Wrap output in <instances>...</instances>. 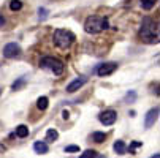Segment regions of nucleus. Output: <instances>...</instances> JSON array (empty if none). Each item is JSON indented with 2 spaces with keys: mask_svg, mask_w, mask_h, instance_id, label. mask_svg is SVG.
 <instances>
[{
  "mask_svg": "<svg viewBox=\"0 0 160 158\" xmlns=\"http://www.w3.org/2000/svg\"><path fill=\"white\" fill-rule=\"evenodd\" d=\"M140 36L144 43H157L158 41V24L154 22L151 17H144L143 24H141V30H140Z\"/></svg>",
  "mask_w": 160,
  "mask_h": 158,
  "instance_id": "nucleus-1",
  "label": "nucleus"
},
{
  "mask_svg": "<svg viewBox=\"0 0 160 158\" xmlns=\"http://www.w3.org/2000/svg\"><path fill=\"white\" fill-rule=\"evenodd\" d=\"M109 27V22L106 17L102 16H89L84 22V30L87 33H100Z\"/></svg>",
  "mask_w": 160,
  "mask_h": 158,
  "instance_id": "nucleus-2",
  "label": "nucleus"
},
{
  "mask_svg": "<svg viewBox=\"0 0 160 158\" xmlns=\"http://www.w3.org/2000/svg\"><path fill=\"white\" fill-rule=\"evenodd\" d=\"M73 41H75V35L70 30L57 29L54 32V44L60 49H68L73 44Z\"/></svg>",
  "mask_w": 160,
  "mask_h": 158,
  "instance_id": "nucleus-3",
  "label": "nucleus"
},
{
  "mask_svg": "<svg viewBox=\"0 0 160 158\" xmlns=\"http://www.w3.org/2000/svg\"><path fill=\"white\" fill-rule=\"evenodd\" d=\"M40 66H41V68H44V70L52 71L56 76H60L63 73V68H65L63 62L59 60V59H56V57H43L40 60Z\"/></svg>",
  "mask_w": 160,
  "mask_h": 158,
  "instance_id": "nucleus-4",
  "label": "nucleus"
},
{
  "mask_svg": "<svg viewBox=\"0 0 160 158\" xmlns=\"http://www.w3.org/2000/svg\"><path fill=\"white\" fill-rule=\"evenodd\" d=\"M118 119V112L112 111V109H108V111H103L102 114L98 116V120L103 123V125H112Z\"/></svg>",
  "mask_w": 160,
  "mask_h": 158,
  "instance_id": "nucleus-5",
  "label": "nucleus"
},
{
  "mask_svg": "<svg viewBox=\"0 0 160 158\" xmlns=\"http://www.w3.org/2000/svg\"><path fill=\"white\" fill-rule=\"evenodd\" d=\"M118 68V63L116 62H108V63H102L98 65L97 68V74L98 76H108V74H112Z\"/></svg>",
  "mask_w": 160,
  "mask_h": 158,
  "instance_id": "nucleus-6",
  "label": "nucleus"
},
{
  "mask_svg": "<svg viewBox=\"0 0 160 158\" xmlns=\"http://www.w3.org/2000/svg\"><path fill=\"white\" fill-rule=\"evenodd\" d=\"M3 55L7 59H14V57H19L21 55V46L16 43H8L7 46L3 48Z\"/></svg>",
  "mask_w": 160,
  "mask_h": 158,
  "instance_id": "nucleus-7",
  "label": "nucleus"
},
{
  "mask_svg": "<svg viewBox=\"0 0 160 158\" xmlns=\"http://www.w3.org/2000/svg\"><path fill=\"white\" fill-rule=\"evenodd\" d=\"M87 82V78H84V76H79V78H76L73 82H70L67 85V92H70V93H73V92H76V90H79L84 84Z\"/></svg>",
  "mask_w": 160,
  "mask_h": 158,
  "instance_id": "nucleus-8",
  "label": "nucleus"
},
{
  "mask_svg": "<svg viewBox=\"0 0 160 158\" xmlns=\"http://www.w3.org/2000/svg\"><path fill=\"white\" fill-rule=\"evenodd\" d=\"M157 116H158V108H154V109L148 111V114H146V117H144V127H146V128H151V127L155 123Z\"/></svg>",
  "mask_w": 160,
  "mask_h": 158,
  "instance_id": "nucleus-9",
  "label": "nucleus"
},
{
  "mask_svg": "<svg viewBox=\"0 0 160 158\" xmlns=\"http://www.w3.org/2000/svg\"><path fill=\"white\" fill-rule=\"evenodd\" d=\"M33 150L38 152V153H48L49 147H48V144L44 142V141H37V142L33 144Z\"/></svg>",
  "mask_w": 160,
  "mask_h": 158,
  "instance_id": "nucleus-10",
  "label": "nucleus"
},
{
  "mask_svg": "<svg viewBox=\"0 0 160 158\" xmlns=\"http://www.w3.org/2000/svg\"><path fill=\"white\" fill-rule=\"evenodd\" d=\"M48 104H49L48 97H40V98L37 100V108H38L40 111H46V109H48Z\"/></svg>",
  "mask_w": 160,
  "mask_h": 158,
  "instance_id": "nucleus-11",
  "label": "nucleus"
},
{
  "mask_svg": "<svg viewBox=\"0 0 160 158\" xmlns=\"http://www.w3.org/2000/svg\"><path fill=\"white\" fill-rule=\"evenodd\" d=\"M112 149H114V152L119 153V155H124V153H125V150H127V147H125L124 141H116V142H114V146H112Z\"/></svg>",
  "mask_w": 160,
  "mask_h": 158,
  "instance_id": "nucleus-12",
  "label": "nucleus"
},
{
  "mask_svg": "<svg viewBox=\"0 0 160 158\" xmlns=\"http://www.w3.org/2000/svg\"><path fill=\"white\" fill-rule=\"evenodd\" d=\"M57 138H59V133L56 131V130H48V133H46V139H44V141H46V144L48 142H54V141H57Z\"/></svg>",
  "mask_w": 160,
  "mask_h": 158,
  "instance_id": "nucleus-13",
  "label": "nucleus"
},
{
  "mask_svg": "<svg viewBox=\"0 0 160 158\" xmlns=\"http://www.w3.org/2000/svg\"><path fill=\"white\" fill-rule=\"evenodd\" d=\"M16 136H19V138L29 136V128H27L26 125H19V127L16 128Z\"/></svg>",
  "mask_w": 160,
  "mask_h": 158,
  "instance_id": "nucleus-14",
  "label": "nucleus"
},
{
  "mask_svg": "<svg viewBox=\"0 0 160 158\" xmlns=\"http://www.w3.org/2000/svg\"><path fill=\"white\" fill-rule=\"evenodd\" d=\"M97 156H98V153L92 149H87V150H84V153L79 155V158H97Z\"/></svg>",
  "mask_w": 160,
  "mask_h": 158,
  "instance_id": "nucleus-15",
  "label": "nucleus"
},
{
  "mask_svg": "<svg viewBox=\"0 0 160 158\" xmlns=\"http://www.w3.org/2000/svg\"><path fill=\"white\" fill-rule=\"evenodd\" d=\"M92 139L100 144V142H103V141L106 139V134H105V133H100V131H95V133L92 134Z\"/></svg>",
  "mask_w": 160,
  "mask_h": 158,
  "instance_id": "nucleus-16",
  "label": "nucleus"
},
{
  "mask_svg": "<svg viewBox=\"0 0 160 158\" xmlns=\"http://www.w3.org/2000/svg\"><path fill=\"white\" fill-rule=\"evenodd\" d=\"M155 2L157 0H141V7H143V10H152Z\"/></svg>",
  "mask_w": 160,
  "mask_h": 158,
  "instance_id": "nucleus-17",
  "label": "nucleus"
},
{
  "mask_svg": "<svg viewBox=\"0 0 160 158\" xmlns=\"http://www.w3.org/2000/svg\"><path fill=\"white\" fill-rule=\"evenodd\" d=\"M10 8H11V11H19L22 8V2H21V0H11V2H10Z\"/></svg>",
  "mask_w": 160,
  "mask_h": 158,
  "instance_id": "nucleus-18",
  "label": "nucleus"
},
{
  "mask_svg": "<svg viewBox=\"0 0 160 158\" xmlns=\"http://www.w3.org/2000/svg\"><path fill=\"white\" fill-rule=\"evenodd\" d=\"M24 84H26V79H24V78H21L18 82H14V84H13V90H18L19 87H22Z\"/></svg>",
  "mask_w": 160,
  "mask_h": 158,
  "instance_id": "nucleus-19",
  "label": "nucleus"
},
{
  "mask_svg": "<svg viewBox=\"0 0 160 158\" xmlns=\"http://www.w3.org/2000/svg\"><path fill=\"white\" fill-rule=\"evenodd\" d=\"M38 14H40V19H46L48 17V10L46 8H40L38 10Z\"/></svg>",
  "mask_w": 160,
  "mask_h": 158,
  "instance_id": "nucleus-20",
  "label": "nucleus"
},
{
  "mask_svg": "<svg viewBox=\"0 0 160 158\" xmlns=\"http://www.w3.org/2000/svg\"><path fill=\"white\" fill-rule=\"evenodd\" d=\"M140 146H141V142H138V141H135V142H133V144H132V146L128 147L130 153H135V149H136V147H140Z\"/></svg>",
  "mask_w": 160,
  "mask_h": 158,
  "instance_id": "nucleus-21",
  "label": "nucleus"
},
{
  "mask_svg": "<svg viewBox=\"0 0 160 158\" xmlns=\"http://www.w3.org/2000/svg\"><path fill=\"white\" fill-rule=\"evenodd\" d=\"M65 152H79V147L78 146H68V147H65Z\"/></svg>",
  "mask_w": 160,
  "mask_h": 158,
  "instance_id": "nucleus-22",
  "label": "nucleus"
},
{
  "mask_svg": "<svg viewBox=\"0 0 160 158\" xmlns=\"http://www.w3.org/2000/svg\"><path fill=\"white\" fill-rule=\"evenodd\" d=\"M135 98H136V93H135V92H132V93H128V95L125 97V101H133Z\"/></svg>",
  "mask_w": 160,
  "mask_h": 158,
  "instance_id": "nucleus-23",
  "label": "nucleus"
},
{
  "mask_svg": "<svg viewBox=\"0 0 160 158\" xmlns=\"http://www.w3.org/2000/svg\"><path fill=\"white\" fill-rule=\"evenodd\" d=\"M62 116H63V119H68V112L63 111V112H62Z\"/></svg>",
  "mask_w": 160,
  "mask_h": 158,
  "instance_id": "nucleus-24",
  "label": "nucleus"
}]
</instances>
